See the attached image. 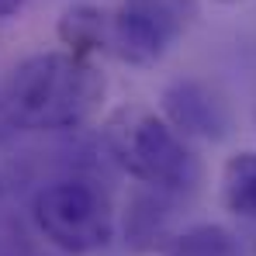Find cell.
Returning <instances> with one entry per match:
<instances>
[{
  "label": "cell",
  "mask_w": 256,
  "mask_h": 256,
  "mask_svg": "<svg viewBox=\"0 0 256 256\" xmlns=\"http://www.w3.org/2000/svg\"><path fill=\"white\" fill-rule=\"evenodd\" d=\"M180 198L152 190V187H135L125 208V246L132 253H166L173 242L176 228H173V214H176Z\"/></svg>",
  "instance_id": "8992f818"
},
{
  "label": "cell",
  "mask_w": 256,
  "mask_h": 256,
  "mask_svg": "<svg viewBox=\"0 0 256 256\" xmlns=\"http://www.w3.org/2000/svg\"><path fill=\"white\" fill-rule=\"evenodd\" d=\"M194 0H118L111 10V52L138 70L156 66L187 32Z\"/></svg>",
  "instance_id": "277c9868"
},
{
  "label": "cell",
  "mask_w": 256,
  "mask_h": 256,
  "mask_svg": "<svg viewBox=\"0 0 256 256\" xmlns=\"http://www.w3.org/2000/svg\"><path fill=\"white\" fill-rule=\"evenodd\" d=\"M32 222L45 242L66 256H90L114 239L111 198L84 173L42 184L32 198Z\"/></svg>",
  "instance_id": "3957f363"
},
{
  "label": "cell",
  "mask_w": 256,
  "mask_h": 256,
  "mask_svg": "<svg viewBox=\"0 0 256 256\" xmlns=\"http://www.w3.org/2000/svg\"><path fill=\"white\" fill-rule=\"evenodd\" d=\"M214 4H239V0H214Z\"/></svg>",
  "instance_id": "7c38bea8"
},
{
  "label": "cell",
  "mask_w": 256,
  "mask_h": 256,
  "mask_svg": "<svg viewBox=\"0 0 256 256\" xmlns=\"http://www.w3.org/2000/svg\"><path fill=\"white\" fill-rule=\"evenodd\" d=\"M222 204L225 212L256 222V149H239L222 166Z\"/></svg>",
  "instance_id": "ba28073f"
},
{
  "label": "cell",
  "mask_w": 256,
  "mask_h": 256,
  "mask_svg": "<svg viewBox=\"0 0 256 256\" xmlns=\"http://www.w3.org/2000/svg\"><path fill=\"white\" fill-rule=\"evenodd\" d=\"M28 4H32V0H0V21H7V18L21 14Z\"/></svg>",
  "instance_id": "8fae6325"
},
{
  "label": "cell",
  "mask_w": 256,
  "mask_h": 256,
  "mask_svg": "<svg viewBox=\"0 0 256 256\" xmlns=\"http://www.w3.org/2000/svg\"><path fill=\"white\" fill-rule=\"evenodd\" d=\"M100 146L118 170L138 180V187L190 198L201 184L198 152L163 114L146 104H118L100 125Z\"/></svg>",
  "instance_id": "7a4b0ae2"
},
{
  "label": "cell",
  "mask_w": 256,
  "mask_h": 256,
  "mask_svg": "<svg viewBox=\"0 0 256 256\" xmlns=\"http://www.w3.org/2000/svg\"><path fill=\"white\" fill-rule=\"evenodd\" d=\"M166 256H246L242 242L236 239L232 228L218 225V222H198L187 225L173 236L166 246Z\"/></svg>",
  "instance_id": "9c48e42d"
},
{
  "label": "cell",
  "mask_w": 256,
  "mask_h": 256,
  "mask_svg": "<svg viewBox=\"0 0 256 256\" xmlns=\"http://www.w3.org/2000/svg\"><path fill=\"white\" fill-rule=\"evenodd\" d=\"M163 118L170 122L184 138L201 142H225L236 128V114L228 97L208 80L198 76H176L163 86L160 97Z\"/></svg>",
  "instance_id": "5b68a950"
},
{
  "label": "cell",
  "mask_w": 256,
  "mask_h": 256,
  "mask_svg": "<svg viewBox=\"0 0 256 256\" xmlns=\"http://www.w3.org/2000/svg\"><path fill=\"white\" fill-rule=\"evenodd\" d=\"M108 97V80L90 56L38 52L21 59L7 84L4 100L18 132H73L90 125Z\"/></svg>",
  "instance_id": "6da1fadb"
},
{
  "label": "cell",
  "mask_w": 256,
  "mask_h": 256,
  "mask_svg": "<svg viewBox=\"0 0 256 256\" xmlns=\"http://www.w3.org/2000/svg\"><path fill=\"white\" fill-rule=\"evenodd\" d=\"M0 198H4V180H0Z\"/></svg>",
  "instance_id": "4fadbf2b"
},
{
  "label": "cell",
  "mask_w": 256,
  "mask_h": 256,
  "mask_svg": "<svg viewBox=\"0 0 256 256\" xmlns=\"http://www.w3.org/2000/svg\"><path fill=\"white\" fill-rule=\"evenodd\" d=\"M253 256H256V246H253Z\"/></svg>",
  "instance_id": "5bb4252c"
},
{
  "label": "cell",
  "mask_w": 256,
  "mask_h": 256,
  "mask_svg": "<svg viewBox=\"0 0 256 256\" xmlns=\"http://www.w3.org/2000/svg\"><path fill=\"white\" fill-rule=\"evenodd\" d=\"M59 42L76 56L111 52V14L94 4H73L59 18Z\"/></svg>",
  "instance_id": "52a82bcc"
},
{
  "label": "cell",
  "mask_w": 256,
  "mask_h": 256,
  "mask_svg": "<svg viewBox=\"0 0 256 256\" xmlns=\"http://www.w3.org/2000/svg\"><path fill=\"white\" fill-rule=\"evenodd\" d=\"M14 132H18V125H14V118L7 111V100H4V90H0V142H7Z\"/></svg>",
  "instance_id": "30bf717a"
}]
</instances>
